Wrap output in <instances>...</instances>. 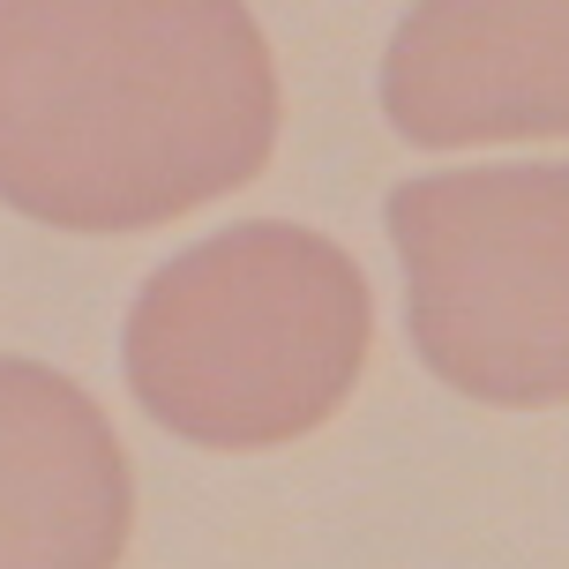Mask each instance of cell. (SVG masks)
<instances>
[{
	"instance_id": "5",
	"label": "cell",
	"mask_w": 569,
	"mask_h": 569,
	"mask_svg": "<svg viewBox=\"0 0 569 569\" xmlns=\"http://www.w3.org/2000/svg\"><path fill=\"white\" fill-rule=\"evenodd\" d=\"M136 472L76 375L0 352V569H120Z\"/></svg>"
},
{
	"instance_id": "2",
	"label": "cell",
	"mask_w": 569,
	"mask_h": 569,
	"mask_svg": "<svg viewBox=\"0 0 569 569\" xmlns=\"http://www.w3.org/2000/svg\"><path fill=\"white\" fill-rule=\"evenodd\" d=\"M375 345V292L330 232L248 218L142 278L120 368L196 450H284L338 420Z\"/></svg>"
},
{
	"instance_id": "3",
	"label": "cell",
	"mask_w": 569,
	"mask_h": 569,
	"mask_svg": "<svg viewBox=\"0 0 569 569\" xmlns=\"http://www.w3.org/2000/svg\"><path fill=\"white\" fill-rule=\"evenodd\" d=\"M382 218L427 375L502 412L569 405V166L420 172Z\"/></svg>"
},
{
	"instance_id": "1",
	"label": "cell",
	"mask_w": 569,
	"mask_h": 569,
	"mask_svg": "<svg viewBox=\"0 0 569 569\" xmlns=\"http://www.w3.org/2000/svg\"><path fill=\"white\" fill-rule=\"evenodd\" d=\"M284 90L248 0H0V202L150 232L248 188Z\"/></svg>"
},
{
	"instance_id": "4",
	"label": "cell",
	"mask_w": 569,
	"mask_h": 569,
	"mask_svg": "<svg viewBox=\"0 0 569 569\" xmlns=\"http://www.w3.org/2000/svg\"><path fill=\"white\" fill-rule=\"evenodd\" d=\"M382 120L420 150L569 136V0H412L382 53Z\"/></svg>"
}]
</instances>
